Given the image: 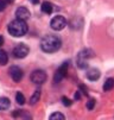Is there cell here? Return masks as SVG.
Here are the masks:
<instances>
[{
	"label": "cell",
	"instance_id": "6",
	"mask_svg": "<svg viewBox=\"0 0 114 120\" xmlns=\"http://www.w3.org/2000/svg\"><path fill=\"white\" fill-rule=\"evenodd\" d=\"M68 67H69V64H68V62H64L58 69L56 70V73H55V76H54V81H55V83H58V82H61L64 77L67 76V73H68Z\"/></svg>",
	"mask_w": 114,
	"mask_h": 120
},
{
	"label": "cell",
	"instance_id": "10",
	"mask_svg": "<svg viewBox=\"0 0 114 120\" xmlns=\"http://www.w3.org/2000/svg\"><path fill=\"white\" fill-rule=\"evenodd\" d=\"M100 70L99 69H95V68H92V69H89L87 71V79L90 80V81H96V80H99L100 77Z\"/></svg>",
	"mask_w": 114,
	"mask_h": 120
},
{
	"label": "cell",
	"instance_id": "11",
	"mask_svg": "<svg viewBox=\"0 0 114 120\" xmlns=\"http://www.w3.org/2000/svg\"><path fill=\"white\" fill-rule=\"evenodd\" d=\"M42 11L44 12V13H46V14H51L52 13V11H54V6H52V4L51 3H49V1H44L43 4H42Z\"/></svg>",
	"mask_w": 114,
	"mask_h": 120
},
{
	"label": "cell",
	"instance_id": "8",
	"mask_svg": "<svg viewBox=\"0 0 114 120\" xmlns=\"http://www.w3.org/2000/svg\"><path fill=\"white\" fill-rule=\"evenodd\" d=\"M8 74L11 76V79L14 81V82H19L22 79H23V70L20 69L19 67H11L10 70H8Z\"/></svg>",
	"mask_w": 114,
	"mask_h": 120
},
{
	"label": "cell",
	"instance_id": "3",
	"mask_svg": "<svg viewBox=\"0 0 114 120\" xmlns=\"http://www.w3.org/2000/svg\"><path fill=\"white\" fill-rule=\"evenodd\" d=\"M94 56L93 51L89 49H83L82 51H80V54L77 56V65L81 69H86L88 67V60Z\"/></svg>",
	"mask_w": 114,
	"mask_h": 120
},
{
	"label": "cell",
	"instance_id": "19",
	"mask_svg": "<svg viewBox=\"0 0 114 120\" xmlns=\"http://www.w3.org/2000/svg\"><path fill=\"white\" fill-rule=\"evenodd\" d=\"M62 101H63V104H64V106H67V107H69L73 102H71V100H69L67 96H63L62 98Z\"/></svg>",
	"mask_w": 114,
	"mask_h": 120
},
{
	"label": "cell",
	"instance_id": "2",
	"mask_svg": "<svg viewBox=\"0 0 114 120\" xmlns=\"http://www.w3.org/2000/svg\"><path fill=\"white\" fill-rule=\"evenodd\" d=\"M27 30H29V26H27L26 22L22 20V19H18V18L8 24V32L13 37H23V36H25L27 33Z\"/></svg>",
	"mask_w": 114,
	"mask_h": 120
},
{
	"label": "cell",
	"instance_id": "9",
	"mask_svg": "<svg viewBox=\"0 0 114 120\" xmlns=\"http://www.w3.org/2000/svg\"><path fill=\"white\" fill-rule=\"evenodd\" d=\"M15 17H17L18 19L26 20V19L30 18V11L26 7H19L17 11H15Z\"/></svg>",
	"mask_w": 114,
	"mask_h": 120
},
{
	"label": "cell",
	"instance_id": "14",
	"mask_svg": "<svg viewBox=\"0 0 114 120\" xmlns=\"http://www.w3.org/2000/svg\"><path fill=\"white\" fill-rule=\"evenodd\" d=\"M8 62V55L5 50H0V65H5Z\"/></svg>",
	"mask_w": 114,
	"mask_h": 120
},
{
	"label": "cell",
	"instance_id": "1",
	"mask_svg": "<svg viewBox=\"0 0 114 120\" xmlns=\"http://www.w3.org/2000/svg\"><path fill=\"white\" fill-rule=\"evenodd\" d=\"M61 45H62L61 39L54 35H48L40 41V49L44 52H48V54L56 52L61 48Z\"/></svg>",
	"mask_w": 114,
	"mask_h": 120
},
{
	"label": "cell",
	"instance_id": "13",
	"mask_svg": "<svg viewBox=\"0 0 114 120\" xmlns=\"http://www.w3.org/2000/svg\"><path fill=\"white\" fill-rule=\"evenodd\" d=\"M113 88H114V79H107L103 84V90L108 92V90H112Z\"/></svg>",
	"mask_w": 114,
	"mask_h": 120
},
{
	"label": "cell",
	"instance_id": "5",
	"mask_svg": "<svg viewBox=\"0 0 114 120\" xmlns=\"http://www.w3.org/2000/svg\"><path fill=\"white\" fill-rule=\"evenodd\" d=\"M50 26L55 31H61V30H63L64 27L67 26V20L62 15H56V17H54V18L51 19Z\"/></svg>",
	"mask_w": 114,
	"mask_h": 120
},
{
	"label": "cell",
	"instance_id": "7",
	"mask_svg": "<svg viewBox=\"0 0 114 120\" xmlns=\"http://www.w3.org/2000/svg\"><path fill=\"white\" fill-rule=\"evenodd\" d=\"M31 81L36 83V84H42L46 81V73L44 70H40V69H37L35 71H32L31 74Z\"/></svg>",
	"mask_w": 114,
	"mask_h": 120
},
{
	"label": "cell",
	"instance_id": "23",
	"mask_svg": "<svg viewBox=\"0 0 114 120\" xmlns=\"http://www.w3.org/2000/svg\"><path fill=\"white\" fill-rule=\"evenodd\" d=\"M4 44V37L3 36H0V46H1Z\"/></svg>",
	"mask_w": 114,
	"mask_h": 120
},
{
	"label": "cell",
	"instance_id": "21",
	"mask_svg": "<svg viewBox=\"0 0 114 120\" xmlns=\"http://www.w3.org/2000/svg\"><path fill=\"white\" fill-rule=\"evenodd\" d=\"M80 98H81V93H80V92H76V95H75V99H76V100H78Z\"/></svg>",
	"mask_w": 114,
	"mask_h": 120
},
{
	"label": "cell",
	"instance_id": "12",
	"mask_svg": "<svg viewBox=\"0 0 114 120\" xmlns=\"http://www.w3.org/2000/svg\"><path fill=\"white\" fill-rule=\"evenodd\" d=\"M10 105H11L10 99H7V98H0V111L8 109Z\"/></svg>",
	"mask_w": 114,
	"mask_h": 120
},
{
	"label": "cell",
	"instance_id": "20",
	"mask_svg": "<svg viewBox=\"0 0 114 120\" xmlns=\"http://www.w3.org/2000/svg\"><path fill=\"white\" fill-rule=\"evenodd\" d=\"M5 8H6V1H4V0H0V12H3Z\"/></svg>",
	"mask_w": 114,
	"mask_h": 120
},
{
	"label": "cell",
	"instance_id": "15",
	"mask_svg": "<svg viewBox=\"0 0 114 120\" xmlns=\"http://www.w3.org/2000/svg\"><path fill=\"white\" fill-rule=\"evenodd\" d=\"M39 98H40V89H37V90L33 93V95L31 96V99H30V104H31V105L37 104L38 100H39Z\"/></svg>",
	"mask_w": 114,
	"mask_h": 120
},
{
	"label": "cell",
	"instance_id": "4",
	"mask_svg": "<svg viewBox=\"0 0 114 120\" xmlns=\"http://www.w3.org/2000/svg\"><path fill=\"white\" fill-rule=\"evenodd\" d=\"M29 51H30V49H29L27 45H25L23 43H19L13 48L12 54H13V56L15 58H25L29 55Z\"/></svg>",
	"mask_w": 114,
	"mask_h": 120
},
{
	"label": "cell",
	"instance_id": "16",
	"mask_svg": "<svg viewBox=\"0 0 114 120\" xmlns=\"http://www.w3.org/2000/svg\"><path fill=\"white\" fill-rule=\"evenodd\" d=\"M15 100H17V102L19 105H24L25 104V98H24V95L20 92L17 93V95H15Z\"/></svg>",
	"mask_w": 114,
	"mask_h": 120
},
{
	"label": "cell",
	"instance_id": "17",
	"mask_svg": "<svg viewBox=\"0 0 114 120\" xmlns=\"http://www.w3.org/2000/svg\"><path fill=\"white\" fill-rule=\"evenodd\" d=\"M50 119L51 120H62V119H64V115L59 112H55L50 115Z\"/></svg>",
	"mask_w": 114,
	"mask_h": 120
},
{
	"label": "cell",
	"instance_id": "22",
	"mask_svg": "<svg viewBox=\"0 0 114 120\" xmlns=\"http://www.w3.org/2000/svg\"><path fill=\"white\" fill-rule=\"evenodd\" d=\"M30 3H31V4H33V5H36V4L39 3V0H30Z\"/></svg>",
	"mask_w": 114,
	"mask_h": 120
},
{
	"label": "cell",
	"instance_id": "18",
	"mask_svg": "<svg viewBox=\"0 0 114 120\" xmlns=\"http://www.w3.org/2000/svg\"><path fill=\"white\" fill-rule=\"evenodd\" d=\"M94 106H95V100L94 99H89L88 102H87V108L88 109H93Z\"/></svg>",
	"mask_w": 114,
	"mask_h": 120
},
{
	"label": "cell",
	"instance_id": "24",
	"mask_svg": "<svg viewBox=\"0 0 114 120\" xmlns=\"http://www.w3.org/2000/svg\"><path fill=\"white\" fill-rule=\"evenodd\" d=\"M6 1H7V3H12V1H13V0H6Z\"/></svg>",
	"mask_w": 114,
	"mask_h": 120
}]
</instances>
